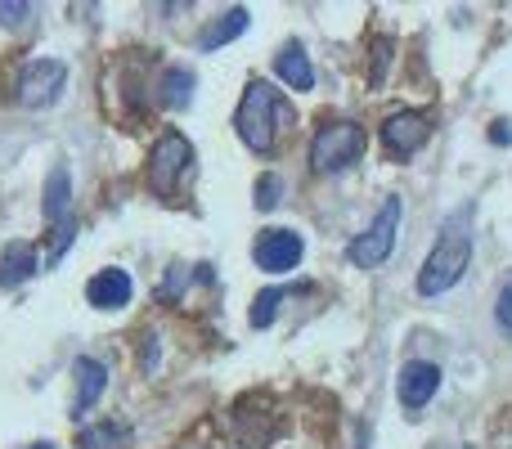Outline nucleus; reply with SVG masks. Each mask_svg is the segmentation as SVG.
I'll list each match as a JSON object with an SVG mask.
<instances>
[{
  "label": "nucleus",
  "mask_w": 512,
  "mask_h": 449,
  "mask_svg": "<svg viewBox=\"0 0 512 449\" xmlns=\"http://www.w3.org/2000/svg\"><path fill=\"white\" fill-rule=\"evenodd\" d=\"M189 167H194V144H189L180 131H167L149 158V189L162 198L176 194V185L189 176Z\"/></svg>",
  "instance_id": "nucleus-4"
},
{
  "label": "nucleus",
  "mask_w": 512,
  "mask_h": 449,
  "mask_svg": "<svg viewBox=\"0 0 512 449\" xmlns=\"http://www.w3.org/2000/svg\"><path fill=\"white\" fill-rule=\"evenodd\" d=\"M283 297H288V292H283V288L261 292V297L252 301V315H248V319H252V328H265V324H270V319L279 315V301H283Z\"/></svg>",
  "instance_id": "nucleus-18"
},
{
  "label": "nucleus",
  "mask_w": 512,
  "mask_h": 449,
  "mask_svg": "<svg viewBox=\"0 0 512 449\" xmlns=\"http://www.w3.org/2000/svg\"><path fill=\"white\" fill-rule=\"evenodd\" d=\"M441 391V369L432 360H409L396 378V396L405 409H423L427 400Z\"/></svg>",
  "instance_id": "nucleus-9"
},
{
  "label": "nucleus",
  "mask_w": 512,
  "mask_h": 449,
  "mask_svg": "<svg viewBox=\"0 0 512 449\" xmlns=\"http://www.w3.org/2000/svg\"><path fill=\"white\" fill-rule=\"evenodd\" d=\"M490 140H495V144H512V126H508V122H495V131H490Z\"/></svg>",
  "instance_id": "nucleus-23"
},
{
  "label": "nucleus",
  "mask_w": 512,
  "mask_h": 449,
  "mask_svg": "<svg viewBox=\"0 0 512 449\" xmlns=\"http://www.w3.org/2000/svg\"><path fill=\"white\" fill-rule=\"evenodd\" d=\"M301 252H306V243H301V234H292V229H270V234H261V238H256V247H252L256 265H261V270H270V274L297 270Z\"/></svg>",
  "instance_id": "nucleus-7"
},
{
  "label": "nucleus",
  "mask_w": 512,
  "mask_h": 449,
  "mask_svg": "<svg viewBox=\"0 0 512 449\" xmlns=\"http://www.w3.org/2000/svg\"><path fill=\"white\" fill-rule=\"evenodd\" d=\"M27 18V5H9V0H0V23L5 27H18Z\"/></svg>",
  "instance_id": "nucleus-22"
},
{
  "label": "nucleus",
  "mask_w": 512,
  "mask_h": 449,
  "mask_svg": "<svg viewBox=\"0 0 512 449\" xmlns=\"http://www.w3.org/2000/svg\"><path fill=\"white\" fill-rule=\"evenodd\" d=\"M68 243H72V221H59V229L50 234V261H59L68 252Z\"/></svg>",
  "instance_id": "nucleus-21"
},
{
  "label": "nucleus",
  "mask_w": 512,
  "mask_h": 449,
  "mask_svg": "<svg viewBox=\"0 0 512 449\" xmlns=\"http://www.w3.org/2000/svg\"><path fill=\"white\" fill-rule=\"evenodd\" d=\"M32 449H54V445H32Z\"/></svg>",
  "instance_id": "nucleus-24"
},
{
  "label": "nucleus",
  "mask_w": 512,
  "mask_h": 449,
  "mask_svg": "<svg viewBox=\"0 0 512 449\" xmlns=\"http://www.w3.org/2000/svg\"><path fill=\"white\" fill-rule=\"evenodd\" d=\"M86 297H90V306H99V310H122L126 301H131V274L99 270L95 279L86 283Z\"/></svg>",
  "instance_id": "nucleus-11"
},
{
  "label": "nucleus",
  "mask_w": 512,
  "mask_h": 449,
  "mask_svg": "<svg viewBox=\"0 0 512 449\" xmlns=\"http://www.w3.org/2000/svg\"><path fill=\"white\" fill-rule=\"evenodd\" d=\"M77 445L81 449H126V441H122V432L117 427H90V432H81L77 436Z\"/></svg>",
  "instance_id": "nucleus-17"
},
{
  "label": "nucleus",
  "mask_w": 512,
  "mask_h": 449,
  "mask_svg": "<svg viewBox=\"0 0 512 449\" xmlns=\"http://www.w3.org/2000/svg\"><path fill=\"white\" fill-rule=\"evenodd\" d=\"M364 153V131L355 122H328L319 126L315 144H310V162L315 171H342L351 162H360Z\"/></svg>",
  "instance_id": "nucleus-3"
},
{
  "label": "nucleus",
  "mask_w": 512,
  "mask_h": 449,
  "mask_svg": "<svg viewBox=\"0 0 512 449\" xmlns=\"http://www.w3.org/2000/svg\"><path fill=\"white\" fill-rule=\"evenodd\" d=\"M427 135H432V117L427 113H396L382 126V144H387L391 158H414V149H423Z\"/></svg>",
  "instance_id": "nucleus-8"
},
{
  "label": "nucleus",
  "mask_w": 512,
  "mask_h": 449,
  "mask_svg": "<svg viewBox=\"0 0 512 449\" xmlns=\"http://www.w3.org/2000/svg\"><path fill=\"white\" fill-rule=\"evenodd\" d=\"M158 95L167 108H185L189 99H194V72L189 68H167L158 81Z\"/></svg>",
  "instance_id": "nucleus-15"
},
{
  "label": "nucleus",
  "mask_w": 512,
  "mask_h": 449,
  "mask_svg": "<svg viewBox=\"0 0 512 449\" xmlns=\"http://www.w3.org/2000/svg\"><path fill=\"white\" fill-rule=\"evenodd\" d=\"M279 194H283V180L279 176H261V180H256V207H261V212H270V207L279 203Z\"/></svg>",
  "instance_id": "nucleus-19"
},
{
  "label": "nucleus",
  "mask_w": 512,
  "mask_h": 449,
  "mask_svg": "<svg viewBox=\"0 0 512 449\" xmlns=\"http://www.w3.org/2000/svg\"><path fill=\"white\" fill-rule=\"evenodd\" d=\"M274 72H279L292 90H310V86H315V68H310L306 50H301L297 41H288L279 54H274Z\"/></svg>",
  "instance_id": "nucleus-12"
},
{
  "label": "nucleus",
  "mask_w": 512,
  "mask_h": 449,
  "mask_svg": "<svg viewBox=\"0 0 512 449\" xmlns=\"http://www.w3.org/2000/svg\"><path fill=\"white\" fill-rule=\"evenodd\" d=\"M243 32H248V9H225V14L198 36V50H221V45H230L234 36H243Z\"/></svg>",
  "instance_id": "nucleus-14"
},
{
  "label": "nucleus",
  "mask_w": 512,
  "mask_h": 449,
  "mask_svg": "<svg viewBox=\"0 0 512 449\" xmlns=\"http://www.w3.org/2000/svg\"><path fill=\"white\" fill-rule=\"evenodd\" d=\"M68 203H72V180L63 167H54L50 185H45V221H68Z\"/></svg>",
  "instance_id": "nucleus-16"
},
{
  "label": "nucleus",
  "mask_w": 512,
  "mask_h": 449,
  "mask_svg": "<svg viewBox=\"0 0 512 449\" xmlns=\"http://www.w3.org/2000/svg\"><path fill=\"white\" fill-rule=\"evenodd\" d=\"M495 319H499V328L512 337V279L499 288V301H495Z\"/></svg>",
  "instance_id": "nucleus-20"
},
{
  "label": "nucleus",
  "mask_w": 512,
  "mask_h": 449,
  "mask_svg": "<svg viewBox=\"0 0 512 449\" xmlns=\"http://www.w3.org/2000/svg\"><path fill=\"white\" fill-rule=\"evenodd\" d=\"M63 81H68V68H63L59 59H36L23 68V77H18V104L23 108H45L59 99Z\"/></svg>",
  "instance_id": "nucleus-6"
},
{
  "label": "nucleus",
  "mask_w": 512,
  "mask_h": 449,
  "mask_svg": "<svg viewBox=\"0 0 512 449\" xmlns=\"http://www.w3.org/2000/svg\"><path fill=\"white\" fill-rule=\"evenodd\" d=\"M396 229H400V198H387L382 212L373 216V225L351 243V261L360 265V270L382 265L391 256V247H396Z\"/></svg>",
  "instance_id": "nucleus-5"
},
{
  "label": "nucleus",
  "mask_w": 512,
  "mask_h": 449,
  "mask_svg": "<svg viewBox=\"0 0 512 449\" xmlns=\"http://www.w3.org/2000/svg\"><path fill=\"white\" fill-rule=\"evenodd\" d=\"M72 373H77V396H72V418H86V409L95 405L99 396H104L108 387V369L99 360H90V355H81L77 364H72Z\"/></svg>",
  "instance_id": "nucleus-10"
},
{
  "label": "nucleus",
  "mask_w": 512,
  "mask_h": 449,
  "mask_svg": "<svg viewBox=\"0 0 512 449\" xmlns=\"http://www.w3.org/2000/svg\"><path fill=\"white\" fill-rule=\"evenodd\" d=\"M468 221H472V207H463V212H454L450 221H445L441 238H436V247L423 261V274H418V292H423V297H441V292H450L454 283L463 279V270H468V261H472Z\"/></svg>",
  "instance_id": "nucleus-1"
},
{
  "label": "nucleus",
  "mask_w": 512,
  "mask_h": 449,
  "mask_svg": "<svg viewBox=\"0 0 512 449\" xmlns=\"http://www.w3.org/2000/svg\"><path fill=\"white\" fill-rule=\"evenodd\" d=\"M274 122H288V108L279 104V95H274L265 81H252V86L243 90L239 113H234V131H239V140L248 144L252 153H265L274 144V131H279Z\"/></svg>",
  "instance_id": "nucleus-2"
},
{
  "label": "nucleus",
  "mask_w": 512,
  "mask_h": 449,
  "mask_svg": "<svg viewBox=\"0 0 512 449\" xmlns=\"http://www.w3.org/2000/svg\"><path fill=\"white\" fill-rule=\"evenodd\" d=\"M36 274V247L32 243H5V252H0V283H23Z\"/></svg>",
  "instance_id": "nucleus-13"
}]
</instances>
